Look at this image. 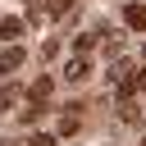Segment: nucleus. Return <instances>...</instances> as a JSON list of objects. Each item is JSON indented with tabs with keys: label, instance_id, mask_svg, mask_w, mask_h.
<instances>
[{
	"label": "nucleus",
	"instance_id": "6e6552de",
	"mask_svg": "<svg viewBox=\"0 0 146 146\" xmlns=\"http://www.w3.org/2000/svg\"><path fill=\"white\" fill-rule=\"evenodd\" d=\"M141 146H146V141H141Z\"/></svg>",
	"mask_w": 146,
	"mask_h": 146
},
{
	"label": "nucleus",
	"instance_id": "7ed1b4c3",
	"mask_svg": "<svg viewBox=\"0 0 146 146\" xmlns=\"http://www.w3.org/2000/svg\"><path fill=\"white\" fill-rule=\"evenodd\" d=\"M123 27L146 32V5H123Z\"/></svg>",
	"mask_w": 146,
	"mask_h": 146
},
{
	"label": "nucleus",
	"instance_id": "f03ea898",
	"mask_svg": "<svg viewBox=\"0 0 146 146\" xmlns=\"http://www.w3.org/2000/svg\"><path fill=\"white\" fill-rule=\"evenodd\" d=\"M27 64V50L23 46H9L5 55H0V73H14V68H23Z\"/></svg>",
	"mask_w": 146,
	"mask_h": 146
},
{
	"label": "nucleus",
	"instance_id": "20e7f679",
	"mask_svg": "<svg viewBox=\"0 0 146 146\" xmlns=\"http://www.w3.org/2000/svg\"><path fill=\"white\" fill-rule=\"evenodd\" d=\"M18 100H23V87H14V82H5V87H0V114H9V110H14Z\"/></svg>",
	"mask_w": 146,
	"mask_h": 146
},
{
	"label": "nucleus",
	"instance_id": "39448f33",
	"mask_svg": "<svg viewBox=\"0 0 146 146\" xmlns=\"http://www.w3.org/2000/svg\"><path fill=\"white\" fill-rule=\"evenodd\" d=\"M23 36V18H0V41H18Z\"/></svg>",
	"mask_w": 146,
	"mask_h": 146
},
{
	"label": "nucleus",
	"instance_id": "423d86ee",
	"mask_svg": "<svg viewBox=\"0 0 146 146\" xmlns=\"http://www.w3.org/2000/svg\"><path fill=\"white\" fill-rule=\"evenodd\" d=\"M96 36H100V32H82V36L73 41V55H87V50L96 46Z\"/></svg>",
	"mask_w": 146,
	"mask_h": 146
},
{
	"label": "nucleus",
	"instance_id": "0eeeda50",
	"mask_svg": "<svg viewBox=\"0 0 146 146\" xmlns=\"http://www.w3.org/2000/svg\"><path fill=\"white\" fill-rule=\"evenodd\" d=\"M32 146H55V137H50V132H36V137H32Z\"/></svg>",
	"mask_w": 146,
	"mask_h": 146
},
{
	"label": "nucleus",
	"instance_id": "f257e3e1",
	"mask_svg": "<svg viewBox=\"0 0 146 146\" xmlns=\"http://www.w3.org/2000/svg\"><path fill=\"white\" fill-rule=\"evenodd\" d=\"M91 78V59L87 55H68L64 59V82H87Z\"/></svg>",
	"mask_w": 146,
	"mask_h": 146
}]
</instances>
